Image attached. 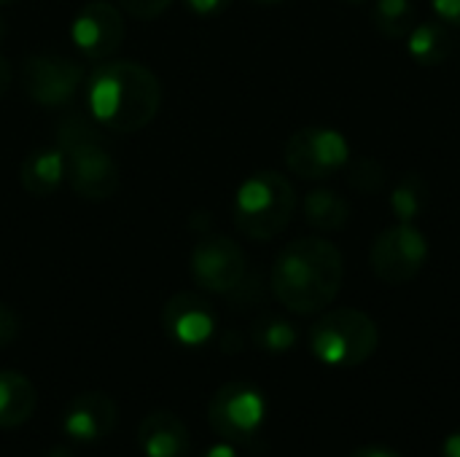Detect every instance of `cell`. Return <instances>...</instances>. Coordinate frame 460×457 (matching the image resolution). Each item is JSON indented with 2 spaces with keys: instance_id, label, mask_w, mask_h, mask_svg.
Returning a JSON list of instances; mask_svg holds the SVG:
<instances>
[{
  "instance_id": "cell-1",
  "label": "cell",
  "mask_w": 460,
  "mask_h": 457,
  "mask_svg": "<svg viewBox=\"0 0 460 457\" xmlns=\"http://www.w3.org/2000/svg\"><path fill=\"white\" fill-rule=\"evenodd\" d=\"M345 280V259L340 248L323 237H299L288 242L270 272L275 299L296 312H323L340 294Z\"/></svg>"
},
{
  "instance_id": "cell-2",
  "label": "cell",
  "mask_w": 460,
  "mask_h": 457,
  "mask_svg": "<svg viewBox=\"0 0 460 457\" xmlns=\"http://www.w3.org/2000/svg\"><path fill=\"white\" fill-rule=\"evenodd\" d=\"M89 116L113 132H140L162 105V83L140 62H105L86 78Z\"/></svg>"
},
{
  "instance_id": "cell-3",
  "label": "cell",
  "mask_w": 460,
  "mask_h": 457,
  "mask_svg": "<svg viewBox=\"0 0 460 457\" xmlns=\"http://www.w3.org/2000/svg\"><path fill=\"white\" fill-rule=\"evenodd\" d=\"M57 148L65 154V178L78 197L105 202L116 194L119 167L102 145L94 119L67 113L57 124Z\"/></svg>"
},
{
  "instance_id": "cell-4",
  "label": "cell",
  "mask_w": 460,
  "mask_h": 457,
  "mask_svg": "<svg viewBox=\"0 0 460 457\" xmlns=\"http://www.w3.org/2000/svg\"><path fill=\"white\" fill-rule=\"evenodd\" d=\"M296 210V191L275 170H261L245 178L234 194V226L256 242L278 237Z\"/></svg>"
},
{
  "instance_id": "cell-5",
  "label": "cell",
  "mask_w": 460,
  "mask_h": 457,
  "mask_svg": "<svg viewBox=\"0 0 460 457\" xmlns=\"http://www.w3.org/2000/svg\"><path fill=\"white\" fill-rule=\"evenodd\" d=\"M380 345V329L377 323L350 307L332 310L321 315L310 329V350L313 356L337 369H353L367 364Z\"/></svg>"
},
{
  "instance_id": "cell-6",
  "label": "cell",
  "mask_w": 460,
  "mask_h": 457,
  "mask_svg": "<svg viewBox=\"0 0 460 457\" xmlns=\"http://www.w3.org/2000/svg\"><path fill=\"white\" fill-rule=\"evenodd\" d=\"M267 417V401L251 382H226L216 391L208 407L210 428L229 444H251Z\"/></svg>"
},
{
  "instance_id": "cell-7",
  "label": "cell",
  "mask_w": 460,
  "mask_h": 457,
  "mask_svg": "<svg viewBox=\"0 0 460 457\" xmlns=\"http://www.w3.org/2000/svg\"><path fill=\"white\" fill-rule=\"evenodd\" d=\"M429 261L426 234L415 224H396L375 237L369 250L372 272L388 286H404L420 275Z\"/></svg>"
},
{
  "instance_id": "cell-8",
  "label": "cell",
  "mask_w": 460,
  "mask_h": 457,
  "mask_svg": "<svg viewBox=\"0 0 460 457\" xmlns=\"http://www.w3.org/2000/svg\"><path fill=\"white\" fill-rule=\"evenodd\" d=\"M350 162V145L332 127H305L286 143V164L305 180H323Z\"/></svg>"
},
{
  "instance_id": "cell-9",
  "label": "cell",
  "mask_w": 460,
  "mask_h": 457,
  "mask_svg": "<svg viewBox=\"0 0 460 457\" xmlns=\"http://www.w3.org/2000/svg\"><path fill=\"white\" fill-rule=\"evenodd\" d=\"M191 277L202 291L229 296L248 277L243 248L224 234L202 237L191 250Z\"/></svg>"
},
{
  "instance_id": "cell-10",
  "label": "cell",
  "mask_w": 460,
  "mask_h": 457,
  "mask_svg": "<svg viewBox=\"0 0 460 457\" xmlns=\"http://www.w3.org/2000/svg\"><path fill=\"white\" fill-rule=\"evenodd\" d=\"M81 81V65L59 54H30L22 67V83L27 97L46 108L67 105L78 92Z\"/></svg>"
},
{
  "instance_id": "cell-11",
  "label": "cell",
  "mask_w": 460,
  "mask_h": 457,
  "mask_svg": "<svg viewBox=\"0 0 460 457\" xmlns=\"http://www.w3.org/2000/svg\"><path fill=\"white\" fill-rule=\"evenodd\" d=\"M124 32H127V27H124L121 11L105 0L86 3L70 24L73 46L86 59H94V62L111 59L124 43Z\"/></svg>"
},
{
  "instance_id": "cell-12",
  "label": "cell",
  "mask_w": 460,
  "mask_h": 457,
  "mask_svg": "<svg viewBox=\"0 0 460 457\" xmlns=\"http://www.w3.org/2000/svg\"><path fill=\"white\" fill-rule=\"evenodd\" d=\"M162 326L164 334L181 347H202L216 337L218 315L205 296L194 291H181L167 299L162 310Z\"/></svg>"
},
{
  "instance_id": "cell-13",
  "label": "cell",
  "mask_w": 460,
  "mask_h": 457,
  "mask_svg": "<svg viewBox=\"0 0 460 457\" xmlns=\"http://www.w3.org/2000/svg\"><path fill=\"white\" fill-rule=\"evenodd\" d=\"M119 420V409L111 396L100 391H86L75 396L62 415V431L70 442L94 444L102 442Z\"/></svg>"
},
{
  "instance_id": "cell-14",
  "label": "cell",
  "mask_w": 460,
  "mask_h": 457,
  "mask_svg": "<svg viewBox=\"0 0 460 457\" xmlns=\"http://www.w3.org/2000/svg\"><path fill=\"white\" fill-rule=\"evenodd\" d=\"M137 444L146 457H189L191 434L186 423L172 412H151L137 428Z\"/></svg>"
},
{
  "instance_id": "cell-15",
  "label": "cell",
  "mask_w": 460,
  "mask_h": 457,
  "mask_svg": "<svg viewBox=\"0 0 460 457\" xmlns=\"http://www.w3.org/2000/svg\"><path fill=\"white\" fill-rule=\"evenodd\" d=\"M22 189L30 197H49L65 180V154L59 148H35L19 170Z\"/></svg>"
},
{
  "instance_id": "cell-16",
  "label": "cell",
  "mask_w": 460,
  "mask_h": 457,
  "mask_svg": "<svg viewBox=\"0 0 460 457\" xmlns=\"http://www.w3.org/2000/svg\"><path fill=\"white\" fill-rule=\"evenodd\" d=\"M38 407L35 385L19 372H0V428L24 426Z\"/></svg>"
},
{
  "instance_id": "cell-17",
  "label": "cell",
  "mask_w": 460,
  "mask_h": 457,
  "mask_svg": "<svg viewBox=\"0 0 460 457\" xmlns=\"http://www.w3.org/2000/svg\"><path fill=\"white\" fill-rule=\"evenodd\" d=\"M407 38H410V46H407L410 48V57L418 65H426V67L442 65L450 57V51H453L450 30L439 19H429V22L415 24Z\"/></svg>"
},
{
  "instance_id": "cell-18",
  "label": "cell",
  "mask_w": 460,
  "mask_h": 457,
  "mask_svg": "<svg viewBox=\"0 0 460 457\" xmlns=\"http://www.w3.org/2000/svg\"><path fill=\"white\" fill-rule=\"evenodd\" d=\"M305 218L321 232H340L350 218V205L332 189H315L305 199Z\"/></svg>"
},
{
  "instance_id": "cell-19",
  "label": "cell",
  "mask_w": 460,
  "mask_h": 457,
  "mask_svg": "<svg viewBox=\"0 0 460 457\" xmlns=\"http://www.w3.org/2000/svg\"><path fill=\"white\" fill-rule=\"evenodd\" d=\"M429 199H431V189L426 178L418 172H407L391 191V213L399 224H415L426 213Z\"/></svg>"
},
{
  "instance_id": "cell-20",
  "label": "cell",
  "mask_w": 460,
  "mask_h": 457,
  "mask_svg": "<svg viewBox=\"0 0 460 457\" xmlns=\"http://www.w3.org/2000/svg\"><path fill=\"white\" fill-rule=\"evenodd\" d=\"M415 19L412 0H375L372 5V22L385 38H407L418 24Z\"/></svg>"
},
{
  "instance_id": "cell-21",
  "label": "cell",
  "mask_w": 460,
  "mask_h": 457,
  "mask_svg": "<svg viewBox=\"0 0 460 457\" xmlns=\"http://www.w3.org/2000/svg\"><path fill=\"white\" fill-rule=\"evenodd\" d=\"M251 339L264 353H286L296 345V329L278 315H264L253 323Z\"/></svg>"
},
{
  "instance_id": "cell-22",
  "label": "cell",
  "mask_w": 460,
  "mask_h": 457,
  "mask_svg": "<svg viewBox=\"0 0 460 457\" xmlns=\"http://www.w3.org/2000/svg\"><path fill=\"white\" fill-rule=\"evenodd\" d=\"M385 180H388V175H385L383 162H377L372 156H358L348 170V183L358 194H375L385 186Z\"/></svg>"
},
{
  "instance_id": "cell-23",
  "label": "cell",
  "mask_w": 460,
  "mask_h": 457,
  "mask_svg": "<svg viewBox=\"0 0 460 457\" xmlns=\"http://www.w3.org/2000/svg\"><path fill=\"white\" fill-rule=\"evenodd\" d=\"M172 0H119L121 11L129 13L132 19H156L159 13H164L170 8Z\"/></svg>"
},
{
  "instance_id": "cell-24",
  "label": "cell",
  "mask_w": 460,
  "mask_h": 457,
  "mask_svg": "<svg viewBox=\"0 0 460 457\" xmlns=\"http://www.w3.org/2000/svg\"><path fill=\"white\" fill-rule=\"evenodd\" d=\"M19 337V318L16 312L0 302V347H8Z\"/></svg>"
},
{
  "instance_id": "cell-25",
  "label": "cell",
  "mask_w": 460,
  "mask_h": 457,
  "mask_svg": "<svg viewBox=\"0 0 460 457\" xmlns=\"http://www.w3.org/2000/svg\"><path fill=\"white\" fill-rule=\"evenodd\" d=\"M431 5L439 22L450 27H460V0H431Z\"/></svg>"
},
{
  "instance_id": "cell-26",
  "label": "cell",
  "mask_w": 460,
  "mask_h": 457,
  "mask_svg": "<svg viewBox=\"0 0 460 457\" xmlns=\"http://www.w3.org/2000/svg\"><path fill=\"white\" fill-rule=\"evenodd\" d=\"M186 5L197 16H218L221 11H226L232 5V0H186Z\"/></svg>"
},
{
  "instance_id": "cell-27",
  "label": "cell",
  "mask_w": 460,
  "mask_h": 457,
  "mask_svg": "<svg viewBox=\"0 0 460 457\" xmlns=\"http://www.w3.org/2000/svg\"><path fill=\"white\" fill-rule=\"evenodd\" d=\"M0 38H3V22H0ZM11 78H13V70H11V62L0 54V97L8 92L11 86Z\"/></svg>"
},
{
  "instance_id": "cell-28",
  "label": "cell",
  "mask_w": 460,
  "mask_h": 457,
  "mask_svg": "<svg viewBox=\"0 0 460 457\" xmlns=\"http://www.w3.org/2000/svg\"><path fill=\"white\" fill-rule=\"evenodd\" d=\"M199 457H240L237 455V450H234V444H229V442H221V444H213V447H208L205 453Z\"/></svg>"
},
{
  "instance_id": "cell-29",
  "label": "cell",
  "mask_w": 460,
  "mask_h": 457,
  "mask_svg": "<svg viewBox=\"0 0 460 457\" xmlns=\"http://www.w3.org/2000/svg\"><path fill=\"white\" fill-rule=\"evenodd\" d=\"M442 457H460V431L450 434V436L442 442Z\"/></svg>"
},
{
  "instance_id": "cell-30",
  "label": "cell",
  "mask_w": 460,
  "mask_h": 457,
  "mask_svg": "<svg viewBox=\"0 0 460 457\" xmlns=\"http://www.w3.org/2000/svg\"><path fill=\"white\" fill-rule=\"evenodd\" d=\"M350 457H402V455H396V453H391V450H385V447H375V444H369V447L356 450Z\"/></svg>"
},
{
  "instance_id": "cell-31",
  "label": "cell",
  "mask_w": 460,
  "mask_h": 457,
  "mask_svg": "<svg viewBox=\"0 0 460 457\" xmlns=\"http://www.w3.org/2000/svg\"><path fill=\"white\" fill-rule=\"evenodd\" d=\"M46 457H73V450L67 444H57L46 453Z\"/></svg>"
},
{
  "instance_id": "cell-32",
  "label": "cell",
  "mask_w": 460,
  "mask_h": 457,
  "mask_svg": "<svg viewBox=\"0 0 460 457\" xmlns=\"http://www.w3.org/2000/svg\"><path fill=\"white\" fill-rule=\"evenodd\" d=\"M253 3H259V5H278V3H283V0H253Z\"/></svg>"
},
{
  "instance_id": "cell-33",
  "label": "cell",
  "mask_w": 460,
  "mask_h": 457,
  "mask_svg": "<svg viewBox=\"0 0 460 457\" xmlns=\"http://www.w3.org/2000/svg\"><path fill=\"white\" fill-rule=\"evenodd\" d=\"M342 3H350V5H358V3H367V0H342Z\"/></svg>"
},
{
  "instance_id": "cell-34",
  "label": "cell",
  "mask_w": 460,
  "mask_h": 457,
  "mask_svg": "<svg viewBox=\"0 0 460 457\" xmlns=\"http://www.w3.org/2000/svg\"><path fill=\"white\" fill-rule=\"evenodd\" d=\"M8 3H13V0H0V5H8Z\"/></svg>"
}]
</instances>
